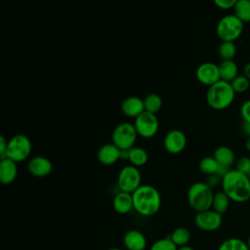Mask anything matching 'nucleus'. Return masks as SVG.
Listing matches in <instances>:
<instances>
[{
	"label": "nucleus",
	"instance_id": "f8f14e48",
	"mask_svg": "<svg viewBox=\"0 0 250 250\" xmlns=\"http://www.w3.org/2000/svg\"><path fill=\"white\" fill-rule=\"evenodd\" d=\"M187 142V136L182 130L173 129L165 135L163 145L169 153L178 154L185 149Z\"/></svg>",
	"mask_w": 250,
	"mask_h": 250
},
{
	"label": "nucleus",
	"instance_id": "c85d7f7f",
	"mask_svg": "<svg viewBox=\"0 0 250 250\" xmlns=\"http://www.w3.org/2000/svg\"><path fill=\"white\" fill-rule=\"evenodd\" d=\"M230 85L235 93H243L246 90H248L250 85V80L242 75H237L231 82Z\"/></svg>",
	"mask_w": 250,
	"mask_h": 250
},
{
	"label": "nucleus",
	"instance_id": "4be33fe9",
	"mask_svg": "<svg viewBox=\"0 0 250 250\" xmlns=\"http://www.w3.org/2000/svg\"><path fill=\"white\" fill-rule=\"evenodd\" d=\"M231 200L229 198V196L223 191H218L214 193L213 202H212V209L216 211L217 213L223 215L226 213L229 207V202Z\"/></svg>",
	"mask_w": 250,
	"mask_h": 250
},
{
	"label": "nucleus",
	"instance_id": "423d86ee",
	"mask_svg": "<svg viewBox=\"0 0 250 250\" xmlns=\"http://www.w3.org/2000/svg\"><path fill=\"white\" fill-rule=\"evenodd\" d=\"M31 148L32 145L29 138L23 134H17L8 140L5 158H9L16 163L21 162L29 157Z\"/></svg>",
	"mask_w": 250,
	"mask_h": 250
},
{
	"label": "nucleus",
	"instance_id": "e433bc0d",
	"mask_svg": "<svg viewBox=\"0 0 250 250\" xmlns=\"http://www.w3.org/2000/svg\"><path fill=\"white\" fill-rule=\"evenodd\" d=\"M119 159L120 160H128L129 159V149H120Z\"/></svg>",
	"mask_w": 250,
	"mask_h": 250
},
{
	"label": "nucleus",
	"instance_id": "ea45409f",
	"mask_svg": "<svg viewBox=\"0 0 250 250\" xmlns=\"http://www.w3.org/2000/svg\"><path fill=\"white\" fill-rule=\"evenodd\" d=\"M178 250H194L192 247L188 246V245H186V246H183V247H179Z\"/></svg>",
	"mask_w": 250,
	"mask_h": 250
},
{
	"label": "nucleus",
	"instance_id": "f257e3e1",
	"mask_svg": "<svg viewBox=\"0 0 250 250\" xmlns=\"http://www.w3.org/2000/svg\"><path fill=\"white\" fill-rule=\"evenodd\" d=\"M222 190L231 201L242 203L250 199V179L242 172L231 169L222 179Z\"/></svg>",
	"mask_w": 250,
	"mask_h": 250
},
{
	"label": "nucleus",
	"instance_id": "2eb2a0df",
	"mask_svg": "<svg viewBox=\"0 0 250 250\" xmlns=\"http://www.w3.org/2000/svg\"><path fill=\"white\" fill-rule=\"evenodd\" d=\"M121 111L124 115L128 117L134 119L137 118L140 114H142L145 111L144 99H141L136 96L126 98L121 104Z\"/></svg>",
	"mask_w": 250,
	"mask_h": 250
},
{
	"label": "nucleus",
	"instance_id": "bb28decb",
	"mask_svg": "<svg viewBox=\"0 0 250 250\" xmlns=\"http://www.w3.org/2000/svg\"><path fill=\"white\" fill-rule=\"evenodd\" d=\"M218 250H249L247 242L237 237H229L225 239Z\"/></svg>",
	"mask_w": 250,
	"mask_h": 250
},
{
	"label": "nucleus",
	"instance_id": "6e6552de",
	"mask_svg": "<svg viewBox=\"0 0 250 250\" xmlns=\"http://www.w3.org/2000/svg\"><path fill=\"white\" fill-rule=\"evenodd\" d=\"M142 175L139 168L133 165L124 166L118 173L116 186L120 191L133 193L142 186Z\"/></svg>",
	"mask_w": 250,
	"mask_h": 250
},
{
	"label": "nucleus",
	"instance_id": "0eeeda50",
	"mask_svg": "<svg viewBox=\"0 0 250 250\" xmlns=\"http://www.w3.org/2000/svg\"><path fill=\"white\" fill-rule=\"evenodd\" d=\"M138 133L133 123H119L112 131L111 141L119 149H131L134 147Z\"/></svg>",
	"mask_w": 250,
	"mask_h": 250
},
{
	"label": "nucleus",
	"instance_id": "c756f323",
	"mask_svg": "<svg viewBox=\"0 0 250 250\" xmlns=\"http://www.w3.org/2000/svg\"><path fill=\"white\" fill-rule=\"evenodd\" d=\"M149 250H178V247L173 243L170 237H166L154 241Z\"/></svg>",
	"mask_w": 250,
	"mask_h": 250
},
{
	"label": "nucleus",
	"instance_id": "79ce46f5",
	"mask_svg": "<svg viewBox=\"0 0 250 250\" xmlns=\"http://www.w3.org/2000/svg\"><path fill=\"white\" fill-rule=\"evenodd\" d=\"M108 250H122V249H120V248H116V247H113V248H109Z\"/></svg>",
	"mask_w": 250,
	"mask_h": 250
},
{
	"label": "nucleus",
	"instance_id": "412c9836",
	"mask_svg": "<svg viewBox=\"0 0 250 250\" xmlns=\"http://www.w3.org/2000/svg\"><path fill=\"white\" fill-rule=\"evenodd\" d=\"M129 162L131 165L139 168L146 164L148 160L147 151L141 146H134L129 149Z\"/></svg>",
	"mask_w": 250,
	"mask_h": 250
},
{
	"label": "nucleus",
	"instance_id": "f3484780",
	"mask_svg": "<svg viewBox=\"0 0 250 250\" xmlns=\"http://www.w3.org/2000/svg\"><path fill=\"white\" fill-rule=\"evenodd\" d=\"M17 176V163L9 158L0 159V182L3 185H10L15 182Z\"/></svg>",
	"mask_w": 250,
	"mask_h": 250
},
{
	"label": "nucleus",
	"instance_id": "9b49d317",
	"mask_svg": "<svg viewBox=\"0 0 250 250\" xmlns=\"http://www.w3.org/2000/svg\"><path fill=\"white\" fill-rule=\"evenodd\" d=\"M195 76L201 84L210 87L211 85L221 80L219 64H216L212 62H202L197 66L195 70Z\"/></svg>",
	"mask_w": 250,
	"mask_h": 250
},
{
	"label": "nucleus",
	"instance_id": "58836bf2",
	"mask_svg": "<svg viewBox=\"0 0 250 250\" xmlns=\"http://www.w3.org/2000/svg\"><path fill=\"white\" fill-rule=\"evenodd\" d=\"M245 148L250 151V138H247L245 141Z\"/></svg>",
	"mask_w": 250,
	"mask_h": 250
},
{
	"label": "nucleus",
	"instance_id": "473e14b6",
	"mask_svg": "<svg viewBox=\"0 0 250 250\" xmlns=\"http://www.w3.org/2000/svg\"><path fill=\"white\" fill-rule=\"evenodd\" d=\"M236 3V0H215L214 4L222 9V10H229V9H233L234 5Z\"/></svg>",
	"mask_w": 250,
	"mask_h": 250
},
{
	"label": "nucleus",
	"instance_id": "a211bd4d",
	"mask_svg": "<svg viewBox=\"0 0 250 250\" xmlns=\"http://www.w3.org/2000/svg\"><path fill=\"white\" fill-rule=\"evenodd\" d=\"M112 207L118 214H128L132 209H134L132 194L119 190L113 197Z\"/></svg>",
	"mask_w": 250,
	"mask_h": 250
},
{
	"label": "nucleus",
	"instance_id": "37998d69",
	"mask_svg": "<svg viewBox=\"0 0 250 250\" xmlns=\"http://www.w3.org/2000/svg\"><path fill=\"white\" fill-rule=\"evenodd\" d=\"M247 176L249 177V179H250V170H249V172H248V174H247Z\"/></svg>",
	"mask_w": 250,
	"mask_h": 250
},
{
	"label": "nucleus",
	"instance_id": "6ab92c4d",
	"mask_svg": "<svg viewBox=\"0 0 250 250\" xmlns=\"http://www.w3.org/2000/svg\"><path fill=\"white\" fill-rule=\"evenodd\" d=\"M213 157L216 159L219 165H224L230 167L235 161V154L233 150L228 146H218L213 154Z\"/></svg>",
	"mask_w": 250,
	"mask_h": 250
},
{
	"label": "nucleus",
	"instance_id": "9d476101",
	"mask_svg": "<svg viewBox=\"0 0 250 250\" xmlns=\"http://www.w3.org/2000/svg\"><path fill=\"white\" fill-rule=\"evenodd\" d=\"M222 216L213 209L198 212L194 217V224L203 231H214L221 227L223 222Z\"/></svg>",
	"mask_w": 250,
	"mask_h": 250
},
{
	"label": "nucleus",
	"instance_id": "f704fd0d",
	"mask_svg": "<svg viewBox=\"0 0 250 250\" xmlns=\"http://www.w3.org/2000/svg\"><path fill=\"white\" fill-rule=\"evenodd\" d=\"M7 146H8V141L4 136H0V159L5 158Z\"/></svg>",
	"mask_w": 250,
	"mask_h": 250
},
{
	"label": "nucleus",
	"instance_id": "5701e85b",
	"mask_svg": "<svg viewBox=\"0 0 250 250\" xmlns=\"http://www.w3.org/2000/svg\"><path fill=\"white\" fill-rule=\"evenodd\" d=\"M169 237L173 241V243L179 248L188 245L190 240V232L187 228L180 227L175 229Z\"/></svg>",
	"mask_w": 250,
	"mask_h": 250
},
{
	"label": "nucleus",
	"instance_id": "c9c22d12",
	"mask_svg": "<svg viewBox=\"0 0 250 250\" xmlns=\"http://www.w3.org/2000/svg\"><path fill=\"white\" fill-rule=\"evenodd\" d=\"M240 130H241L242 134H243L245 137L250 138V123H249V122L242 121L241 126H240Z\"/></svg>",
	"mask_w": 250,
	"mask_h": 250
},
{
	"label": "nucleus",
	"instance_id": "a19ab883",
	"mask_svg": "<svg viewBox=\"0 0 250 250\" xmlns=\"http://www.w3.org/2000/svg\"><path fill=\"white\" fill-rule=\"evenodd\" d=\"M247 245H248V247H249V250H250V235H249V237H248V240H247Z\"/></svg>",
	"mask_w": 250,
	"mask_h": 250
},
{
	"label": "nucleus",
	"instance_id": "20e7f679",
	"mask_svg": "<svg viewBox=\"0 0 250 250\" xmlns=\"http://www.w3.org/2000/svg\"><path fill=\"white\" fill-rule=\"evenodd\" d=\"M213 197V189L205 182H196L188 190V202L196 213L211 209Z\"/></svg>",
	"mask_w": 250,
	"mask_h": 250
},
{
	"label": "nucleus",
	"instance_id": "a878e982",
	"mask_svg": "<svg viewBox=\"0 0 250 250\" xmlns=\"http://www.w3.org/2000/svg\"><path fill=\"white\" fill-rule=\"evenodd\" d=\"M218 53L222 61H232L236 54V46L231 41H222L219 45Z\"/></svg>",
	"mask_w": 250,
	"mask_h": 250
},
{
	"label": "nucleus",
	"instance_id": "ddd939ff",
	"mask_svg": "<svg viewBox=\"0 0 250 250\" xmlns=\"http://www.w3.org/2000/svg\"><path fill=\"white\" fill-rule=\"evenodd\" d=\"M28 172L37 178H44L51 174L53 170L52 162L45 156L37 155L32 157L27 164Z\"/></svg>",
	"mask_w": 250,
	"mask_h": 250
},
{
	"label": "nucleus",
	"instance_id": "4468645a",
	"mask_svg": "<svg viewBox=\"0 0 250 250\" xmlns=\"http://www.w3.org/2000/svg\"><path fill=\"white\" fill-rule=\"evenodd\" d=\"M146 244L145 234L138 229H130L123 236V245L127 250H145Z\"/></svg>",
	"mask_w": 250,
	"mask_h": 250
},
{
	"label": "nucleus",
	"instance_id": "cd10ccee",
	"mask_svg": "<svg viewBox=\"0 0 250 250\" xmlns=\"http://www.w3.org/2000/svg\"><path fill=\"white\" fill-rule=\"evenodd\" d=\"M198 167L203 174L209 176L217 173L219 164L213 156H205L199 161Z\"/></svg>",
	"mask_w": 250,
	"mask_h": 250
},
{
	"label": "nucleus",
	"instance_id": "1a4fd4ad",
	"mask_svg": "<svg viewBox=\"0 0 250 250\" xmlns=\"http://www.w3.org/2000/svg\"><path fill=\"white\" fill-rule=\"evenodd\" d=\"M134 126L138 133V136L150 139L154 137L159 129V121L156 114L144 111L134 120Z\"/></svg>",
	"mask_w": 250,
	"mask_h": 250
},
{
	"label": "nucleus",
	"instance_id": "f03ea898",
	"mask_svg": "<svg viewBox=\"0 0 250 250\" xmlns=\"http://www.w3.org/2000/svg\"><path fill=\"white\" fill-rule=\"evenodd\" d=\"M134 210L144 217L155 215L161 206V196L156 188L142 185L132 193Z\"/></svg>",
	"mask_w": 250,
	"mask_h": 250
},
{
	"label": "nucleus",
	"instance_id": "7c9ffc66",
	"mask_svg": "<svg viewBox=\"0 0 250 250\" xmlns=\"http://www.w3.org/2000/svg\"><path fill=\"white\" fill-rule=\"evenodd\" d=\"M236 170L242 172L243 174L247 175L249 170H250V158L246 156H242L238 159L236 162Z\"/></svg>",
	"mask_w": 250,
	"mask_h": 250
},
{
	"label": "nucleus",
	"instance_id": "393cba45",
	"mask_svg": "<svg viewBox=\"0 0 250 250\" xmlns=\"http://www.w3.org/2000/svg\"><path fill=\"white\" fill-rule=\"evenodd\" d=\"M233 11V15L243 23L250 21V0H236Z\"/></svg>",
	"mask_w": 250,
	"mask_h": 250
},
{
	"label": "nucleus",
	"instance_id": "b1692460",
	"mask_svg": "<svg viewBox=\"0 0 250 250\" xmlns=\"http://www.w3.org/2000/svg\"><path fill=\"white\" fill-rule=\"evenodd\" d=\"M145 111L156 114L162 107V99L156 93H150L144 99Z\"/></svg>",
	"mask_w": 250,
	"mask_h": 250
},
{
	"label": "nucleus",
	"instance_id": "aec40b11",
	"mask_svg": "<svg viewBox=\"0 0 250 250\" xmlns=\"http://www.w3.org/2000/svg\"><path fill=\"white\" fill-rule=\"evenodd\" d=\"M219 71L221 80L226 82H231L238 74V66L236 62L232 61H222L219 64Z\"/></svg>",
	"mask_w": 250,
	"mask_h": 250
},
{
	"label": "nucleus",
	"instance_id": "dca6fc26",
	"mask_svg": "<svg viewBox=\"0 0 250 250\" xmlns=\"http://www.w3.org/2000/svg\"><path fill=\"white\" fill-rule=\"evenodd\" d=\"M120 149L112 143H107L103 145L97 153V158L99 162L103 165L109 166L114 164L119 159Z\"/></svg>",
	"mask_w": 250,
	"mask_h": 250
},
{
	"label": "nucleus",
	"instance_id": "72a5a7b5",
	"mask_svg": "<svg viewBox=\"0 0 250 250\" xmlns=\"http://www.w3.org/2000/svg\"><path fill=\"white\" fill-rule=\"evenodd\" d=\"M205 183L213 189V188L217 187L219 184H222V178L219 177L217 174L209 175V176H207Z\"/></svg>",
	"mask_w": 250,
	"mask_h": 250
},
{
	"label": "nucleus",
	"instance_id": "4c0bfd02",
	"mask_svg": "<svg viewBox=\"0 0 250 250\" xmlns=\"http://www.w3.org/2000/svg\"><path fill=\"white\" fill-rule=\"evenodd\" d=\"M243 75L250 80V62L243 66Z\"/></svg>",
	"mask_w": 250,
	"mask_h": 250
},
{
	"label": "nucleus",
	"instance_id": "2f4dec72",
	"mask_svg": "<svg viewBox=\"0 0 250 250\" xmlns=\"http://www.w3.org/2000/svg\"><path fill=\"white\" fill-rule=\"evenodd\" d=\"M240 115L242 117V121L250 123V99L242 103L240 106Z\"/></svg>",
	"mask_w": 250,
	"mask_h": 250
},
{
	"label": "nucleus",
	"instance_id": "39448f33",
	"mask_svg": "<svg viewBox=\"0 0 250 250\" xmlns=\"http://www.w3.org/2000/svg\"><path fill=\"white\" fill-rule=\"evenodd\" d=\"M244 23L233 14L226 15L220 19L216 25L217 36L222 41L234 42L243 31Z\"/></svg>",
	"mask_w": 250,
	"mask_h": 250
},
{
	"label": "nucleus",
	"instance_id": "7ed1b4c3",
	"mask_svg": "<svg viewBox=\"0 0 250 250\" xmlns=\"http://www.w3.org/2000/svg\"><path fill=\"white\" fill-rule=\"evenodd\" d=\"M235 97L229 82L220 80L208 87L206 92V102L210 107L216 110H222L229 107Z\"/></svg>",
	"mask_w": 250,
	"mask_h": 250
}]
</instances>
